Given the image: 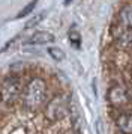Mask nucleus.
Wrapping results in <instances>:
<instances>
[{
    "instance_id": "nucleus-2",
    "label": "nucleus",
    "mask_w": 132,
    "mask_h": 134,
    "mask_svg": "<svg viewBox=\"0 0 132 134\" xmlns=\"http://www.w3.org/2000/svg\"><path fill=\"white\" fill-rule=\"evenodd\" d=\"M21 93V80L17 75H9L3 80L0 87V98L5 104H12L17 101Z\"/></svg>"
},
{
    "instance_id": "nucleus-1",
    "label": "nucleus",
    "mask_w": 132,
    "mask_h": 134,
    "mask_svg": "<svg viewBox=\"0 0 132 134\" xmlns=\"http://www.w3.org/2000/svg\"><path fill=\"white\" fill-rule=\"evenodd\" d=\"M47 98V85L42 79H32L24 91V105L29 109H38Z\"/></svg>"
},
{
    "instance_id": "nucleus-8",
    "label": "nucleus",
    "mask_w": 132,
    "mask_h": 134,
    "mask_svg": "<svg viewBox=\"0 0 132 134\" xmlns=\"http://www.w3.org/2000/svg\"><path fill=\"white\" fill-rule=\"evenodd\" d=\"M47 51H48V54L51 56V59H54V60H57V62L63 60V59L66 57L65 51H63L62 48H59V47H48Z\"/></svg>"
},
{
    "instance_id": "nucleus-9",
    "label": "nucleus",
    "mask_w": 132,
    "mask_h": 134,
    "mask_svg": "<svg viewBox=\"0 0 132 134\" xmlns=\"http://www.w3.org/2000/svg\"><path fill=\"white\" fill-rule=\"evenodd\" d=\"M44 17H45V12H41V14H38V15H35L33 18H30L29 21L26 23L24 29H33L35 26H38V24L42 21V20H44Z\"/></svg>"
},
{
    "instance_id": "nucleus-3",
    "label": "nucleus",
    "mask_w": 132,
    "mask_h": 134,
    "mask_svg": "<svg viewBox=\"0 0 132 134\" xmlns=\"http://www.w3.org/2000/svg\"><path fill=\"white\" fill-rule=\"evenodd\" d=\"M66 110H68V101L65 97L59 95L50 101L47 110H45V115L50 121H59L66 115Z\"/></svg>"
},
{
    "instance_id": "nucleus-5",
    "label": "nucleus",
    "mask_w": 132,
    "mask_h": 134,
    "mask_svg": "<svg viewBox=\"0 0 132 134\" xmlns=\"http://www.w3.org/2000/svg\"><path fill=\"white\" fill-rule=\"evenodd\" d=\"M116 124H117V127L122 133L132 134V111L131 113H122L117 118Z\"/></svg>"
},
{
    "instance_id": "nucleus-7",
    "label": "nucleus",
    "mask_w": 132,
    "mask_h": 134,
    "mask_svg": "<svg viewBox=\"0 0 132 134\" xmlns=\"http://www.w3.org/2000/svg\"><path fill=\"white\" fill-rule=\"evenodd\" d=\"M117 42L123 48H131L132 47V29H126L125 32H122L120 35H117Z\"/></svg>"
},
{
    "instance_id": "nucleus-10",
    "label": "nucleus",
    "mask_w": 132,
    "mask_h": 134,
    "mask_svg": "<svg viewBox=\"0 0 132 134\" xmlns=\"http://www.w3.org/2000/svg\"><path fill=\"white\" fill-rule=\"evenodd\" d=\"M69 42L74 48L80 50L81 48V38H80V33L78 32H71L69 33Z\"/></svg>"
},
{
    "instance_id": "nucleus-11",
    "label": "nucleus",
    "mask_w": 132,
    "mask_h": 134,
    "mask_svg": "<svg viewBox=\"0 0 132 134\" xmlns=\"http://www.w3.org/2000/svg\"><path fill=\"white\" fill-rule=\"evenodd\" d=\"M35 8H36V2H30V3H27V6L23 8V9H21V12L17 14V18H23V17H26V15H29Z\"/></svg>"
},
{
    "instance_id": "nucleus-4",
    "label": "nucleus",
    "mask_w": 132,
    "mask_h": 134,
    "mask_svg": "<svg viewBox=\"0 0 132 134\" xmlns=\"http://www.w3.org/2000/svg\"><path fill=\"white\" fill-rule=\"evenodd\" d=\"M54 36L51 32L47 30H38L35 33H32L27 39H24V45H45V44L54 42Z\"/></svg>"
},
{
    "instance_id": "nucleus-6",
    "label": "nucleus",
    "mask_w": 132,
    "mask_h": 134,
    "mask_svg": "<svg viewBox=\"0 0 132 134\" xmlns=\"http://www.w3.org/2000/svg\"><path fill=\"white\" fill-rule=\"evenodd\" d=\"M120 18V24L126 27V29H132V6L128 5V6L122 8V11L119 14Z\"/></svg>"
}]
</instances>
